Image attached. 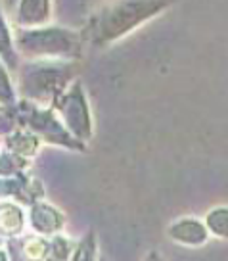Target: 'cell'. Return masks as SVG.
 <instances>
[{
    "instance_id": "cell-1",
    "label": "cell",
    "mask_w": 228,
    "mask_h": 261,
    "mask_svg": "<svg viewBox=\"0 0 228 261\" xmlns=\"http://www.w3.org/2000/svg\"><path fill=\"white\" fill-rule=\"evenodd\" d=\"M173 2L175 0H123L102 16L96 31L98 41L107 42L119 39L130 29L169 8Z\"/></svg>"
},
{
    "instance_id": "cell-2",
    "label": "cell",
    "mask_w": 228,
    "mask_h": 261,
    "mask_svg": "<svg viewBox=\"0 0 228 261\" xmlns=\"http://www.w3.org/2000/svg\"><path fill=\"white\" fill-rule=\"evenodd\" d=\"M21 48L31 54H69L77 46V41L71 33L62 29H42L29 31L19 37Z\"/></svg>"
},
{
    "instance_id": "cell-3",
    "label": "cell",
    "mask_w": 228,
    "mask_h": 261,
    "mask_svg": "<svg viewBox=\"0 0 228 261\" xmlns=\"http://www.w3.org/2000/svg\"><path fill=\"white\" fill-rule=\"evenodd\" d=\"M65 71L60 67H39L25 75V92L31 96H44L62 87Z\"/></svg>"
},
{
    "instance_id": "cell-4",
    "label": "cell",
    "mask_w": 228,
    "mask_h": 261,
    "mask_svg": "<svg viewBox=\"0 0 228 261\" xmlns=\"http://www.w3.org/2000/svg\"><path fill=\"white\" fill-rule=\"evenodd\" d=\"M64 115L65 121L69 125V129L73 130L79 139H89L90 135V121L89 112H87V104H84V96L79 87H75L71 94H67L64 102Z\"/></svg>"
},
{
    "instance_id": "cell-5",
    "label": "cell",
    "mask_w": 228,
    "mask_h": 261,
    "mask_svg": "<svg viewBox=\"0 0 228 261\" xmlns=\"http://www.w3.org/2000/svg\"><path fill=\"white\" fill-rule=\"evenodd\" d=\"M209 228L204 221L194 219V217H186V219H180L177 223H173L169 227V237L184 246H204L209 238Z\"/></svg>"
},
{
    "instance_id": "cell-6",
    "label": "cell",
    "mask_w": 228,
    "mask_h": 261,
    "mask_svg": "<svg viewBox=\"0 0 228 261\" xmlns=\"http://www.w3.org/2000/svg\"><path fill=\"white\" fill-rule=\"evenodd\" d=\"M31 219L33 227L37 228V230H41V232H52V230L60 228V225H62V215L56 210H52V207L42 204L33 207Z\"/></svg>"
},
{
    "instance_id": "cell-7",
    "label": "cell",
    "mask_w": 228,
    "mask_h": 261,
    "mask_svg": "<svg viewBox=\"0 0 228 261\" xmlns=\"http://www.w3.org/2000/svg\"><path fill=\"white\" fill-rule=\"evenodd\" d=\"M31 125L35 129H39L42 135H46L48 140H56L62 144H71L67 140V135L64 133V129L60 127V123H56V119L50 114H35L31 119Z\"/></svg>"
},
{
    "instance_id": "cell-8",
    "label": "cell",
    "mask_w": 228,
    "mask_h": 261,
    "mask_svg": "<svg viewBox=\"0 0 228 261\" xmlns=\"http://www.w3.org/2000/svg\"><path fill=\"white\" fill-rule=\"evenodd\" d=\"M17 14L21 23H39L48 14V0H21Z\"/></svg>"
},
{
    "instance_id": "cell-9",
    "label": "cell",
    "mask_w": 228,
    "mask_h": 261,
    "mask_svg": "<svg viewBox=\"0 0 228 261\" xmlns=\"http://www.w3.org/2000/svg\"><path fill=\"white\" fill-rule=\"evenodd\" d=\"M205 225L213 237L220 240H228V205L213 207L205 217Z\"/></svg>"
},
{
    "instance_id": "cell-10",
    "label": "cell",
    "mask_w": 228,
    "mask_h": 261,
    "mask_svg": "<svg viewBox=\"0 0 228 261\" xmlns=\"http://www.w3.org/2000/svg\"><path fill=\"white\" fill-rule=\"evenodd\" d=\"M23 225L21 212L16 205H2L0 207V230L2 232H17Z\"/></svg>"
},
{
    "instance_id": "cell-11",
    "label": "cell",
    "mask_w": 228,
    "mask_h": 261,
    "mask_svg": "<svg viewBox=\"0 0 228 261\" xmlns=\"http://www.w3.org/2000/svg\"><path fill=\"white\" fill-rule=\"evenodd\" d=\"M10 148L16 152V154H23V155H29L35 152V148H37V140L33 139V137H27V135H19V137H14V139H10Z\"/></svg>"
},
{
    "instance_id": "cell-12",
    "label": "cell",
    "mask_w": 228,
    "mask_h": 261,
    "mask_svg": "<svg viewBox=\"0 0 228 261\" xmlns=\"http://www.w3.org/2000/svg\"><path fill=\"white\" fill-rule=\"evenodd\" d=\"M0 54L8 60V64H14V52H12V46H10L8 29L2 21V16H0Z\"/></svg>"
},
{
    "instance_id": "cell-13",
    "label": "cell",
    "mask_w": 228,
    "mask_h": 261,
    "mask_svg": "<svg viewBox=\"0 0 228 261\" xmlns=\"http://www.w3.org/2000/svg\"><path fill=\"white\" fill-rule=\"evenodd\" d=\"M17 169V160L10 154L0 155V175H10Z\"/></svg>"
},
{
    "instance_id": "cell-14",
    "label": "cell",
    "mask_w": 228,
    "mask_h": 261,
    "mask_svg": "<svg viewBox=\"0 0 228 261\" xmlns=\"http://www.w3.org/2000/svg\"><path fill=\"white\" fill-rule=\"evenodd\" d=\"M0 98L2 100H10L12 98V89H10L8 77H6V71H4L2 65H0Z\"/></svg>"
},
{
    "instance_id": "cell-15",
    "label": "cell",
    "mask_w": 228,
    "mask_h": 261,
    "mask_svg": "<svg viewBox=\"0 0 228 261\" xmlns=\"http://www.w3.org/2000/svg\"><path fill=\"white\" fill-rule=\"evenodd\" d=\"M17 188H21V185H17L16 180H8V182H0V196L2 194H12Z\"/></svg>"
}]
</instances>
